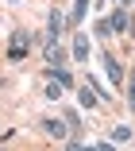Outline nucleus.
<instances>
[{
    "mask_svg": "<svg viewBox=\"0 0 135 151\" xmlns=\"http://www.w3.org/2000/svg\"><path fill=\"white\" fill-rule=\"evenodd\" d=\"M43 132H46V136H54V139H66V136H70L62 120H43Z\"/></svg>",
    "mask_w": 135,
    "mask_h": 151,
    "instance_id": "obj_1",
    "label": "nucleus"
},
{
    "mask_svg": "<svg viewBox=\"0 0 135 151\" xmlns=\"http://www.w3.org/2000/svg\"><path fill=\"white\" fill-rule=\"evenodd\" d=\"M104 70H108V81H112V85H120V78H124V70H120V62H116L112 54H104Z\"/></svg>",
    "mask_w": 135,
    "mask_h": 151,
    "instance_id": "obj_2",
    "label": "nucleus"
},
{
    "mask_svg": "<svg viewBox=\"0 0 135 151\" xmlns=\"http://www.w3.org/2000/svg\"><path fill=\"white\" fill-rule=\"evenodd\" d=\"M108 23H112V31H124V27H127V16H124V8H116Z\"/></svg>",
    "mask_w": 135,
    "mask_h": 151,
    "instance_id": "obj_3",
    "label": "nucleus"
},
{
    "mask_svg": "<svg viewBox=\"0 0 135 151\" xmlns=\"http://www.w3.org/2000/svg\"><path fill=\"white\" fill-rule=\"evenodd\" d=\"M58 31H62V16H58V12H50V43L58 39Z\"/></svg>",
    "mask_w": 135,
    "mask_h": 151,
    "instance_id": "obj_4",
    "label": "nucleus"
},
{
    "mask_svg": "<svg viewBox=\"0 0 135 151\" xmlns=\"http://www.w3.org/2000/svg\"><path fill=\"white\" fill-rule=\"evenodd\" d=\"M74 54H77V58H89V43H85V35H77V43H74Z\"/></svg>",
    "mask_w": 135,
    "mask_h": 151,
    "instance_id": "obj_5",
    "label": "nucleus"
},
{
    "mask_svg": "<svg viewBox=\"0 0 135 151\" xmlns=\"http://www.w3.org/2000/svg\"><path fill=\"white\" fill-rule=\"evenodd\" d=\"M46 58H50V66H62V50H58V47H54V43H50V47H46Z\"/></svg>",
    "mask_w": 135,
    "mask_h": 151,
    "instance_id": "obj_6",
    "label": "nucleus"
},
{
    "mask_svg": "<svg viewBox=\"0 0 135 151\" xmlns=\"http://www.w3.org/2000/svg\"><path fill=\"white\" fill-rule=\"evenodd\" d=\"M50 74H54V81H58V85H70V81H74V78H70V74H66V70H62V66H54V70H50Z\"/></svg>",
    "mask_w": 135,
    "mask_h": 151,
    "instance_id": "obj_7",
    "label": "nucleus"
},
{
    "mask_svg": "<svg viewBox=\"0 0 135 151\" xmlns=\"http://www.w3.org/2000/svg\"><path fill=\"white\" fill-rule=\"evenodd\" d=\"M81 101H85V109H96L100 101H96V93H93V89H81Z\"/></svg>",
    "mask_w": 135,
    "mask_h": 151,
    "instance_id": "obj_8",
    "label": "nucleus"
},
{
    "mask_svg": "<svg viewBox=\"0 0 135 151\" xmlns=\"http://www.w3.org/2000/svg\"><path fill=\"white\" fill-rule=\"evenodd\" d=\"M46 97H50V101H58V97H62V85H58V81H50V85H46Z\"/></svg>",
    "mask_w": 135,
    "mask_h": 151,
    "instance_id": "obj_9",
    "label": "nucleus"
},
{
    "mask_svg": "<svg viewBox=\"0 0 135 151\" xmlns=\"http://www.w3.org/2000/svg\"><path fill=\"white\" fill-rule=\"evenodd\" d=\"M112 136H116V139H127V136H131V128H127V124H120V128H112Z\"/></svg>",
    "mask_w": 135,
    "mask_h": 151,
    "instance_id": "obj_10",
    "label": "nucleus"
},
{
    "mask_svg": "<svg viewBox=\"0 0 135 151\" xmlns=\"http://www.w3.org/2000/svg\"><path fill=\"white\" fill-rule=\"evenodd\" d=\"M89 151H112V147H108V143H96V147H89Z\"/></svg>",
    "mask_w": 135,
    "mask_h": 151,
    "instance_id": "obj_11",
    "label": "nucleus"
},
{
    "mask_svg": "<svg viewBox=\"0 0 135 151\" xmlns=\"http://www.w3.org/2000/svg\"><path fill=\"white\" fill-rule=\"evenodd\" d=\"M66 151H85V147H81V143H77V139H74V143H70V147H66Z\"/></svg>",
    "mask_w": 135,
    "mask_h": 151,
    "instance_id": "obj_12",
    "label": "nucleus"
},
{
    "mask_svg": "<svg viewBox=\"0 0 135 151\" xmlns=\"http://www.w3.org/2000/svg\"><path fill=\"white\" fill-rule=\"evenodd\" d=\"M127 105H131V109H135V78H131V101H127Z\"/></svg>",
    "mask_w": 135,
    "mask_h": 151,
    "instance_id": "obj_13",
    "label": "nucleus"
},
{
    "mask_svg": "<svg viewBox=\"0 0 135 151\" xmlns=\"http://www.w3.org/2000/svg\"><path fill=\"white\" fill-rule=\"evenodd\" d=\"M116 4H120V0H116Z\"/></svg>",
    "mask_w": 135,
    "mask_h": 151,
    "instance_id": "obj_14",
    "label": "nucleus"
}]
</instances>
